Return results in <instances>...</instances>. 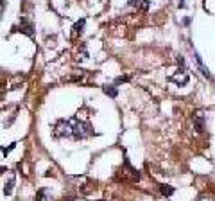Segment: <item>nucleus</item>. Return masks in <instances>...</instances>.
I'll return each mask as SVG.
<instances>
[{"instance_id": "nucleus-1", "label": "nucleus", "mask_w": 215, "mask_h": 201, "mask_svg": "<svg viewBox=\"0 0 215 201\" xmlns=\"http://www.w3.org/2000/svg\"><path fill=\"white\" fill-rule=\"evenodd\" d=\"M93 135V128L90 122L81 120L77 117H72L70 119V136L75 138V140H83V138H88V136Z\"/></svg>"}, {"instance_id": "nucleus-5", "label": "nucleus", "mask_w": 215, "mask_h": 201, "mask_svg": "<svg viewBox=\"0 0 215 201\" xmlns=\"http://www.w3.org/2000/svg\"><path fill=\"white\" fill-rule=\"evenodd\" d=\"M84 23H86L84 18H83V20H79V22H75V23H74V34H75V36L81 34V32H83V27H84Z\"/></svg>"}, {"instance_id": "nucleus-10", "label": "nucleus", "mask_w": 215, "mask_h": 201, "mask_svg": "<svg viewBox=\"0 0 215 201\" xmlns=\"http://www.w3.org/2000/svg\"><path fill=\"white\" fill-rule=\"evenodd\" d=\"M14 147H16V142H14V144H11V145H9V147H4V149H2V154H4V156H6L7 153H9V151H13Z\"/></svg>"}, {"instance_id": "nucleus-4", "label": "nucleus", "mask_w": 215, "mask_h": 201, "mask_svg": "<svg viewBox=\"0 0 215 201\" xmlns=\"http://www.w3.org/2000/svg\"><path fill=\"white\" fill-rule=\"evenodd\" d=\"M13 187H14V176H11V178L4 183V194H6V196H11V194H13Z\"/></svg>"}, {"instance_id": "nucleus-12", "label": "nucleus", "mask_w": 215, "mask_h": 201, "mask_svg": "<svg viewBox=\"0 0 215 201\" xmlns=\"http://www.w3.org/2000/svg\"><path fill=\"white\" fill-rule=\"evenodd\" d=\"M129 4H131V6H135V4H138V0H129Z\"/></svg>"}, {"instance_id": "nucleus-8", "label": "nucleus", "mask_w": 215, "mask_h": 201, "mask_svg": "<svg viewBox=\"0 0 215 201\" xmlns=\"http://www.w3.org/2000/svg\"><path fill=\"white\" fill-rule=\"evenodd\" d=\"M36 201H49L47 199V196H45V189H40L38 194H36Z\"/></svg>"}, {"instance_id": "nucleus-11", "label": "nucleus", "mask_w": 215, "mask_h": 201, "mask_svg": "<svg viewBox=\"0 0 215 201\" xmlns=\"http://www.w3.org/2000/svg\"><path fill=\"white\" fill-rule=\"evenodd\" d=\"M126 81H129L127 76H124V77H118V79H117V85H120V83H126Z\"/></svg>"}, {"instance_id": "nucleus-9", "label": "nucleus", "mask_w": 215, "mask_h": 201, "mask_svg": "<svg viewBox=\"0 0 215 201\" xmlns=\"http://www.w3.org/2000/svg\"><path fill=\"white\" fill-rule=\"evenodd\" d=\"M197 201H215L213 196H208V194H203V196H199L197 198Z\"/></svg>"}, {"instance_id": "nucleus-2", "label": "nucleus", "mask_w": 215, "mask_h": 201, "mask_svg": "<svg viewBox=\"0 0 215 201\" xmlns=\"http://www.w3.org/2000/svg\"><path fill=\"white\" fill-rule=\"evenodd\" d=\"M16 31H20V32H23V34H27L29 38H32L34 36V27H32V23L31 22H27L25 18H22L20 25H18V29Z\"/></svg>"}, {"instance_id": "nucleus-3", "label": "nucleus", "mask_w": 215, "mask_h": 201, "mask_svg": "<svg viewBox=\"0 0 215 201\" xmlns=\"http://www.w3.org/2000/svg\"><path fill=\"white\" fill-rule=\"evenodd\" d=\"M194 126H195V129H197L199 133L204 131V119H203V115L201 113H197L195 117H194Z\"/></svg>"}, {"instance_id": "nucleus-7", "label": "nucleus", "mask_w": 215, "mask_h": 201, "mask_svg": "<svg viewBox=\"0 0 215 201\" xmlns=\"http://www.w3.org/2000/svg\"><path fill=\"white\" fill-rule=\"evenodd\" d=\"M104 93L115 99V97H117V88H115V86H104Z\"/></svg>"}, {"instance_id": "nucleus-6", "label": "nucleus", "mask_w": 215, "mask_h": 201, "mask_svg": "<svg viewBox=\"0 0 215 201\" xmlns=\"http://www.w3.org/2000/svg\"><path fill=\"white\" fill-rule=\"evenodd\" d=\"M160 192L163 194V196H172V194H174V187H170V185H160Z\"/></svg>"}]
</instances>
